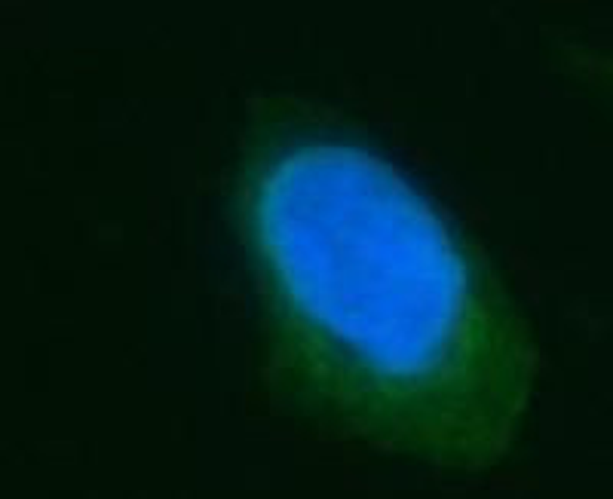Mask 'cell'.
<instances>
[{
    "label": "cell",
    "mask_w": 613,
    "mask_h": 499,
    "mask_svg": "<svg viewBox=\"0 0 613 499\" xmlns=\"http://www.w3.org/2000/svg\"><path fill=\"white\" fill-rule=\"evenodd\" d=\"M261 190L258 248L276 316L325 359L350 413L466 429L518 386L500 294L390 168L319 147ZM319 365V368H322ZM433 429V426H430Z\"/></svg>",
    "instance_id": "obj_1"
}]
</instances>
